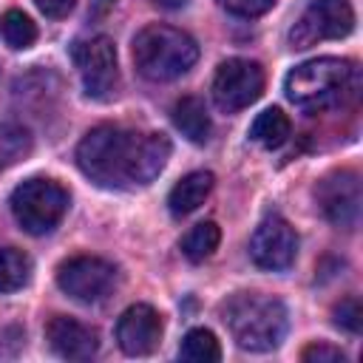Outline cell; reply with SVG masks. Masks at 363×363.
I'll list each match as a JSON object with an SVG mask.
<instances>
[{"instance_id": "6da1fadb", "label": "cell", "mask_w": 363, "mask_h": 363, "mask_svg": "<svg viewBox=\"0 0 363 363\" xmlns=\"http://www.w3.org/2000/svg\"><path fill=\"white\" fill-rule=\"evenodd\" d=\"M170 159V139L164 133H142L122 125H99L77 145L79 170L102 187L150 184Z\"/></svg>"}, {"instance_id": "7a4b0ae2", "label": "cell", "mask_w": 363, "mask_h": 363, "mask_svg": "<svg viewBox=\"0 0 363 363\" xmlns=\"http://www.w3.org/2000/svg\"><path fill=\"white\" fill-rule=\"evenodd\" d=\"M357 68L349 60L337 57H318L295 65L286 74V99L306 111V113H323L329 108L343 105L357 91Z\"/></svg>"}, {"instance_id": "3957f363", "label": "cell", "mask_w": 363, "mask_h": 363, "mask_svg": "<svg viewBox=\"0 0 363 363\" xmlns=\"http://www.w3.org/2000/svg\"><path fill=\"white\" fill-rule=\"evenodd\" d=\"M221 318L233 340L247 352H272L281 346L289 315L284 301L264 292H235L221 303Z\"/></svg>"}, {"instance_id": "277c9868", "label": "cell", "mask_w": 363, "mask_h": 363, "mask_svg": "<svg viewBox=\"0 0 363 363\" xmlns=\"http://www.w3.org/2000/svg\"><path fill=\"white\" fill-rule=\"evenodd\" d=\"M199 60L196 40L173 26H145L133 37V65L150 82H167L187 74Z\"/></svg>"}, {"instance_id": "5b68a950", "label": "cell", "mask_w": 363, "mask_h": 363, "mask_svg": "<svg viewBox=\"0 0 363 363\" xmlns=\"http://www.w3.org/2000/svg\"><path fill=\"white\" fill-rule=\"evenodd\" d=\"M9 204H11L17 224L26 233L43 235V233H51L62 221V216L68 210V193L54 179L34 176L14 187Z\"/></svg>"}, {"instance_id": "8992f818", "label": "cell", "mask_w": 363, "mask_h": 363, "mask_svg": "<svg viewBox=\"0 0 363 363\" xmlns=\"http://www.w3.org/2000/svg\"><path fill=\"white\" fill-rule=\"evenodd\" d=\"M354 28V9L349 0H312L289 31L292 48H309L323 40H340Z\"/></svg>"}, {"instance_id": "52a82bcc", "label": "cell", "mask_w": 363, "mask_h": 363, "mask_svg": "<svg viewBox=\"0 0 363 363\" xmlns=\"http://www.w3.org/2000/svg\"><path fill=\"white\" fill-rule=\"evenodd\" d=\"M71 60L79 71V79H82L88 96L105 99L116 91L119 68H116V45L111 37L96 34V37L74 43Z\"/></svg>"}, {"instance_id": "ba28073f", "label": "cell", "mask_w": 363, "mask_h": 363, "mask_svg": "<svg viewBox=\"0 0 363 363\" xmlns=\"http://www.w3.org/2000/svg\"><path fill=\"white\" fill-rule=\"evenodd\" d=\"M264 94V68L255 60H224L213 77V99L221 111L235 113Z\"/></svg>"}, {"instance_id": "9c48e42d", "label": "cell", "mask_w": 363, "mask_h": 363, "mask_svg": "<svg viewBox=\"0 0 363 363\" xmlns=\"http://www.w3.org/2000/svg\"><path fill=\"white\" fill-rule=\"evenodd\" d=\"M57 284L68 298L79 303H96L113 289L116 267L96 255H74L57 267Z\"/></svg>"}, {"instance_id": "30bf717a", "label": "cell", "mask_w": 363, "mask_h": 363, "mask_svg": "<svg viewBox=\"0 0 363 363\" xmlns=\"http://www.w3.org/2000/svg\"><path fill=\"white\" fill-rule=\"evenodd\" d=\"M250 255L261 269H269V272H281L292 267L298 255V235L292 224L275 213L267 216L250 238Z\"/></svg>"}, {"instance_id": "8fae6325", "label": "cell", "mask_w": 363, "mask_h": 363, "mask_svg": "<svg viewBox=\"0 0 363 363\" xmlns=\"http://www.w3.org/2000/svg\"><path fill=\"white\" fill-rule=\"evenodd\" d=\"M318 204L332 224L354 230L360 221V176L354 170L329 173L318 184Z\"/></svg>"}, {"instance_id": "7c38bea8", "label": "cell", "mask_w": 363, "mask_h": 363, "mask_svg": "<svg viewBox=\"0 0 363 363\" xmlns=\"http://www.w3.org/2000/svg\"><path fill=\"white\" fill-rule=\"evenodd\" d=\"M162 340V315L147 303H133L119 315L116 343L125 354L142 357L150 354Z\"/></svg>"}, {"instance_id": "4fadbf2b", "label": "cell", "mask_w": 363, "mask_h": 363, "mask_svg": "<svg viewBox=\"0 0 363 363\" xmlns=\"http://www.w3.org/2000/svg\"><path fill=\"white\" fill-rule=\"evenodd\" d=\"M45 340L54 349V354L65 360H91L99 352L96 332L68 315H54L45 323Z\"/></svg>"}, {"instance_id": "5bb4252c", "label": "cell", "mask_w": 363, "mask_h": 363, "mask_svg": "<svg viewBox=\"0 0 363 363\" xmlns=\"http://www.w3.org/2000/svg\"><path fill=\"white\" fill-rule=\"evenodd\" d=\"M216 184V176L210 170H193L184 179H179L167 196V207L173 216H187L193 210H199L204 204V199L210 196Z\"/></svg>"}, {"instance_id": "9a60e30c", "label": "cell", "mask_w": 363, "mask_h": 363, "mask_svg": "<svg viewBox=\"0 0 363 363\" xmlns=\"http://www.w3.org/2000/svg\"><path fill=\"white\" fill-rule=\"evenodd\" d=\"M173 125L196 145H204L210 139V128H213L210 113L199 96H182L173 105Z\"/></svg>"}, {"instance_id": "2e32d148", "label": "cell", "mask_w": 363, "mask_h": 363, "mask_svg": "<svg viewBox=\"0 0 363 363\" xmlns=\"http://www.w3.org/2000/svg\"><path fill=\"white\" fill-rule=\"evenodd\" d=\"M289 116L281 111V108H267L255 116V122L250 125V139L264 145V147H281L289 136Z\"/></svg>"}, {"instance_id": "e0dca14e", "label": "cell", "mask_w": 363, "mask_h": 363, "mask_svg": "<svg viewBox=\"0 0 363 363\" xmlns=\"http://www.w3.org/2000/svg\"><path fill=\"white\" fill-rule=\"evenodd\" d=\"M218 241H221L218 224L216 221H201V224H196V227H190L184 233V238H182L179 247H182V252H184L187 261L199 264V261H204V258H210L216 252Z\"/></svg>"}, {"instance_id": "ac0fdd59", "label": "cell", "mask_w": 363, "mask_h": 363, "mask_svg": "<svg viewBox=\"0 0 363 363\" xmlns=\"http://www.w3.org/2000/svg\"><path fill=\"white\" fill-rule=\"evenodd\" d=\"M31 261L14 247H0V292H17L28 284Z\"/></svg>"}, {"instance_id": "d6986e66", "label": "cell", "mask_w": 363, "mask_h": 363, "mask_svg": "<svg viewBox=\"0 0 363 363\" xmlns=\"http://www.w3.org/2000/svg\"><path fill=\"white\" fill-rule=\"evenodd\" d=\"M179 357L193 360V363H216V360H221V346L210 329H190L182 337Z\"/></svg>"}, {"instance_id": "ffe728a7", "label": "cell", "mask_w": 363, "mask_h": 363, "mask_svg": "<svg viewBox=\"0 0 363 363\" xmlns=\"http://www.w3.org/2000/svg\"><path fill=\"white\" fill-rule=\"evenodd\" d=\"M0 31H3V40L9 48L14 51H23V48H31L34 40H37V26L28 14H23L20 9H9L0 20Z\"/></svg>"}, {"instance_id": "44dd1931", "label": "cell", "mask_w": 363, "mask_h": 363, "mask_svg": "<svg viewBox=\"0 0 363 363\" xmlns=\"http://www.w3.org/2000/svg\"><path fill=\"white\" fill-rule=\"evenodd\" d=\"M335 323L352 335L360 332V323H363V309H360V301L352 295V298H343L337 306H335Z\"/></svg>"}, {"instance_id": "7402d4cb", "label": "cell", "mask_w": 363, "mask_h": 363, "mask_svg": "<svg viewBox=\"0 0 363 363\" xmlns=\"http://www.w3.org/2000/svg\"><path fill=\"white\" fill-rule=\"evenodd\" d=\"M301 360L306 363H343V352L337 346H329V343H312L301 352Z\"/></svg>"}, {"instance_id": "603a6c76", "label": "cell", "mask_w": 363, "mask_h": 363, "mask_svg": "<svg viewBox=\"0 0 363 363\" xmlns=\"http://www.w3.org/2000/svg\"><path fill=\"white\" fill-rule=\"evenodd\" d=\"M221 6L238 17H258L275 6V0H221Z\"/></svg>"}, {"instance_id": "cb8c5ba5", "label": "cell", "mask_w": 363, "mask_h": 363, "mask_svg": "<svg viewBox=\"0 0 363 363\" xmlns=\"http://www.w3.org/2000/svg\"><path fill=\"white\" fill-rule=\"evenodd\" d=\"M45 17H65L74 9V0H34Z\"/></svg>"}, {"instance_id": "d4e9b609", "label": "cell", "mask_w": 363, "mask_h": 363, "mask_svg": "<svg viewBox=\"0 0 363 363\" xmlns=\"http://www.w3.org/2000/svg\"><path fill=\"white\" fill-rule=\"evenodd\" d=\"M150 3H156V6H162V9H182L187 0H150Z\"/></svg>"}, {"instance_id": "484cf974", "label": "cell", "mask_w": 363, "mask_h": 363, "mask_svg": "<svg viewBox=\"0 0 363 363\" xmlns=\"http://www.w3.org/2000/svg\"><path fill=\"white\" fill-rule=\"evenodd\" d=\"M102 3H111V0H102Z\"/></svg>"}]
</instances>
